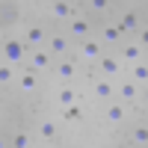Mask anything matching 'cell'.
Here are the masks:
<instances>
[{"mask_svg": "<svg viewBox=\"0 0 148 148\" xmlns=\"http://www.w3.org/2000/svg\"><path fill=\"white\" fill-rule=\"evenodd\" d=\"M27 65L36 71H45V68H53V53L45 51V47H30L27 51Z\"/></svg>", "mask_w": 148, "mask_h": 148, "instance_id": "1", "label": "cell"}, {"mask_svg": "<svg viewBox=\"0 0 148 148\" xmlns=\"http://www.w3.org/2000/svg\"><path fill=\"white\" fill-rule=\"evenodd\" d=\"M3 56H6V62H27V42H15V39H9L3 42Z\"/></svg>", "mask_w": 148, "mask_h": 148, "instance_id": "2", "label": "cell"}, {"mask_svg": "<svg viewBox=\"0 0 148 148\" xmlns=\"http://www.w3.org/2000/svg\"><path fill=\"white\" fill-rule=\"evenodd\" d=\"M98 68H101L104 77L113 80V77H121L127 65H121V59H116V56H98Z\"/></svg>", "mask_w": 148, "mask_h": 148, "instance_id": "3", "label": "cell"}, {"mask_svg": "<svg viewBox=\"0 0 148 148\" xmlns=\"http://www.w3.org/2000/svg\"><path fill=\"white\" fill-rule=\"evenodd\" d=\"M125 116H127V104H125V101H107V107H104V119L110 121V125H121V121H125Z\"/></svg>", "mask_w": 148, "mask_h": 148, "instance_id": "4", "label": "cell"}, {"mask_svg": "<svg viewBox=\"0 0 148 148\" xmlns=\"http://www.w3.org/2000/svg\"><path fill=\"white\" fill-rule=\"evenodd\" d=\"M24 42H27V47H42V45H47V30L39 27V24H30L24 30Z\"/></svg>", "mask_w": 148, "mask_h": 148, "instance_id": "5", "label": "cell"}, {"mask_svg": "<svg viewBox=\"0 0 148 148\" xmlns=\"http://www.w3.org/2000/svg\"><path fill=\"white\" fill-rule=\"evenodd\" d=\"M139 92H142V83H136V80H125V83H121L119 86V89H116V95H119V101H125V104H130V101H136V98H139Z\"/></svg>", "mask_w": 148, "mask_h": 148, "instance_id": "6", "label": "cell"}, {"mask_svg": "<svg viewBox=\"0 0 148 148\" xmlns=\"http://www.w3.org/2000/svg\"><path fill=\"white\" fill-rule=\"evenodd\" d=\"M15 83H18V89H21V92H27V95H30V92H36V89H39V77H36V68H30V65H27V68L18 74V80H15Z\"/></svg>", "mask_w": 148, "mask_h": 148, "instance_id": "7", "label": "cell"}, {"mask_svg": "<svg viewBox=\"0 0 148 148\" xmlns=\"http://www.w3.org/2000/svg\"><path fill=\"white\" fill-rule=\"evenodd\" d=\"M89 21L86 18H68V33H71V39H77V42H83V39H89Z\"/></svg>", "mask_w": 148, "mask_h": 148, "instance_id": "8", "label": "cell"}, {"mask_svg": "<svg viewBox=\"0 0 148 148\" xmlns=\"http://www.w3.org/2000/svg\"><path fill=\"white\" fill-rule=\"evenodd\" d=\"M53 74H56L59 80H65V83H68V80L77 77V65H74L71 59H65V56H62L59 62H53Z\"/></svg>", "mask_w": 148, "mask_h": 148, "instance_id": "9", "label": "cell"}, {"mask_svg": "<svg viewBox=\"0 0 148 148\" xmlns=\"http://www.w3.org/2000/svg\"><path fill=\"white\" fill-rule=\"evenodd\" d=\"M139 59H142L139 42H121V62H139Z\"/></svg>", "mask_w": 148, "mask_h": 148, "instance_id": "10", "label": "cell"}, {"mask_svg": "<svg viewBox=\"0 0 148 148\" xmlns=\"http://www.w3.org/2000/svg\"><path fill=\"white\" fill-rule=\"evenodd\" d=\"M113 95H116V86H113V80H110V77H101V80H98L95 83V98H98V101H113Z\"/></svg>", "mask_w": 148, "mask_h": 148, "instance_id": "11", "label": "cell"}, {"mask_svg": "<svg viewBox=\"0 0 148 148\" xmlns=\"http://www.w3.org/2000/svg\"><path fill=\"white\" fill-rule=\"evenodd\" d=\"M116 27L125 33V36H130V33H139L142 24H139V15H136V12H127V15H121V21L116 24Z\"/></svg>", "mask_w": 148, "mask_h": 148, "instance_id": "12", "label": "cell"}, {"mask_svg": "<svg viewBox=\"0 0 148 148\" xmlns=\"http://www.w3.org/2000/svg\"><path fill=\"white\" fill-rule=\"evenodd\" d=\"M47 47H51V53H53V56H59V59H62V56L68 53L71 42L65 39V36H47Z\"/></svg>", "mask_w": 148, "mask_h": 148, "instance_id": "13", "label": "cell"}, {"mask_svg": "<svg viewBox=\"0 0 148 148\" xmlns=\"http://www.w3.org/2000/svg\"><path fill=\"white\" fill-rule=\"evenodd\" d=\"M101 42H107V45H121V42H125V33H121L116 24H104V27H101Z\"/></svg>", "mask_w": 148, "mask_h": 148, "instance_id": "14", "label": "cell"}, {"mask_svg": "<svg viewBox=\"0 0 148 148\" xmlns=\"http://www.w3.org/2000/svg\"><path fill=\"white\" fill-rule=\"evenodd\" d=\"M36 136H39L42 142H53V139H56V125H53V119H42V125H39V130H36Z\"/></svg>", "mask_w": 148, "mask_h": 148, "instance_id": "15", "label": "cell"}, {"mask_svg": "<svg viewBox=\"0 0 148 148\" xmlns=\"http://www.w3.org/2000/svg\"><path fill=\"white\" fill-rule=\"evenodd\" d=\"M77 101V89H71V86H59V92H56V107L62 110V107H68V104H74Z\"/></svg>", "mask_w": 148, "mask_h": 148, "instance_id": "16", "label": "cell"}, {"mask_svg": "<svg viewBox=\"0 0 148 148\" xmlns=\"http://www.w3.org/2000/svg\"><path fill=\"white\" fill-rule=\"evenodd\" d=\"M15 80H18V71H15V62H3V65H0V86H3V89H6V86H12Z\"/></svg>", "mask_w": 148, "mask_h": 148, "instance_id": "17", "label": "cell"}, {"mask_svg": "<svg viewBox=\"0 0 148 148\" xmlns=\"http://www.w3.org/2000/svg\"><path fill=\"white\" fill-rule=\"evenodd\" d=\"M80 53H83V59H98L101 56V42H89V39H83L80 42Z\"/></svg>", "mask_w": 148, "mask_h": 148, "instance_id": "18", "label": "cell"}, {"mask_svg": "<svg viewBox=\"0 0 148 148\" xmlns=\"http://www.w3.org/2000/svg\"><path fill=\"white\" fill-rule=\"evenodd\" d=\"M51 15L59 18V21H68L71 18V6L65 3V0H51Z\"/></svg>", "mask_w": 148, "mask_h": 148, "instance_id": "19", "label": "cell"}, {"mask_svg": "<svg viewBox=\"0 0 148 148\" xmlns=\"http://www.w3.org/2000/svg\"><path fill=\"white\" fill-rule=\"evenodd\" d=\"M130 74H133V80H136V83H148V65L142 62V59H139V62H130Z\"/></svg>", "mask_w": 148, "mask_h": 148, "instance_id": "20", "label": "cell"}, {"mask_svg": "<svg viewBox=\"0 0 148 148\" xmlns=\"http://www.w3.org/2000/svg\"><path fill=\"white\" fill-rule=\"evenodd\" d=\"M62 119H65V121H80V119H83V110H80V104L74 101V104L62 107Z\"/></svg>", "mask_w": 148, "mask_h": 148, "instance_id": "21", "label": "cell"}, {"mask_svg": "<svg viewBox=\"0 0 148 148\" xmlns=\"http://www.w3.org/2000/svg\"><path fill=\"white\" fill-rule=\"evenodd\" d=\"M130 142H133V145H148V127H145V125L133 127V130H130Z\"/></svg>", "mask_w": 148, "mask_h": 148, "instance_id": "22", "label": "cell"}, {"mask_svg": "<svg viewBox=\"0 0 148 148\" xmlns=\"http://www.w3.org/2000/svg\"><path fill=\"white\" fill-rule=\"evenodd\" d=\"M12 145H15V148H30L33 136H30V133H15V136H12Z\"/></svg>", "mask_w": 148, "mask_h": 148, "instance_id": "23", "label": "cell"}, {"mask_svg": "<svg viewBox=\"0 0 148 148\" xmlns=\"http://www.w3.org/2000/svg\"><path fill=\"white\" fill-rule=\"evenodd\" d=\"M89 6H92L95 12H107V9H110V0H89Z\"/></svg>", "mask_w": 148, "mask_h": 148, "instance_id": "24", "label": "cell"}, {"mask_svg": "<svg viewBox=\"0 0 148 148\" xmlns=\"http://www.w3.org/2000/svg\"><path fill=\"white\" fill-rule=\"evenodd\" d=\"M139 45L148 47V27H139Z\"/></svg>", "mask_w": 148, "mask_h": 148, "instance_id": "25", "label": "cell"}, {"mask_svg": "<svg viewBox=\"0 0 148 148\" xmlns=\"http://www.w3.org/2000/svg\"><path fill=\"white\" fill-rule=\"evenodd\" d=\"M142 98H145V104H148V83H145V89H142Z\"/></svg>", "mask_w": 148, "mask_h": 148, "instance_id": "26", "label": "cell"}, {"mask_svg": "<svg viewBox=\"0 0 148 148\" xmlns=\"http://www.w3.org/2000/svg\"><path fill=\"white\" fill-rule=\"evenodd\" d=\"M0 101H3V86H0Z\"/></svg>", "mask_w": 148, "mask_h": 148, "instance_id": "27", "label": "cell"}, {"mask_svg": "<svg viewBox=\"0 0 148 148\" xmlns=\"http://www.w3.org/2000/svg\"><path fill=\"white\" fill-rule=\"evenodd\" d=\"M3 145H6V139H0V148H3Z\"/></svg>", "mask_w": 148, "mask_h": 148, "instance_id": "28", "label": "cell"}]
</instances>
